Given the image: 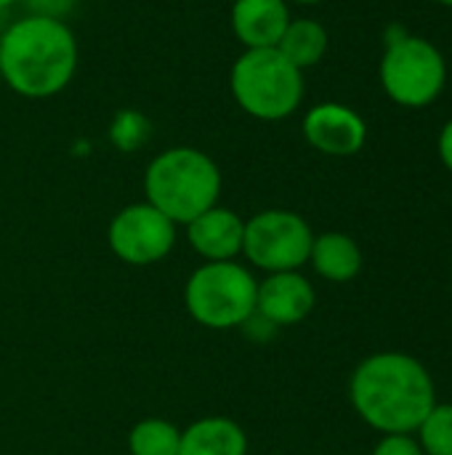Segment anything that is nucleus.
<instances>
[{
	"mask_svg": "<svg viewBox=\"0 0 452 455\" xmlns=\"http://www.w3.org/2000/svg\"><path fill=\"white\" fill-rule=\"evenodd\" d=\"M328 45H330V37H328V29L314 21V19H290L288 29L282 32L280 43H277V51L293 64L298 67L301 72L320 64L328 53Z\"/></svg>",
	"mask_w": 452,
	"mask_h": 455,
	"instance_id": "obj_15",
	"label": "nucleus"
},
{
	"mask_svg": "<svg viewBox=\"0 0 452 455\" xmlns=\"http://www.w3.org/2000/svg\"><path fill=\"white\" fill-rule=\"evenodd\" d=\"M144 192L147 203L173 224H189L216 205L221 195V171L205 152L194 147H173L147 165Z\"/></svg>",
	"mask_w": 452,
	"mask_h": 455,
	"instance_id": "obj_3",
	"label": "nucleus"
},
{
	"mask_svg": "<svg viewBox=\"0 0 452 455\" xmlns=\"http://www.w3.org/2000/svg\"><path fill=\"white\" fill-rule=\"evenodd\" d=\"M77 37L61 19H16L0 35V77L24 99L61 93L77 72Z\"/></svg>",
	"mask_w": 452,
	"mask_h": 455,
	"instance_id": "obj_1",
	"label": "nucleus"
},
{
	"mask_svg": "<svg viewBox=\"0 0 452 455\" xmlns=\"http://www.w3.org/2000/svg\"><path fill=\"white\" fill-rule=\"evenodd\" d=\"M21 3H24L27 13H32V16H48V19H61V21L77 5V0H21Z\"/></svg>",
	"mask_w": 452,
	"mask_h": 455,
	"instance_id": "obj_19",
	"label": "nucleus"
},
{
	"mask_svg": "<svg viewBox=\"0 0 452 455\" xmlns=\"http://www.w3.org/2000/svg\"><path fill=\"white\" fill-rule=\"evenodd\" d=\"M288 5L296 3V5H317V3H325V0H285Z\"/></svg>",
	"mask_w": 452,
	"mask_h": 455,
	"instance_id": "obj_22",
	"label": "nucleus"
},
{
	"mask_svg": "<svg viewBox=\"0 0 452 455\" xmlns=\"http://www.w3.org/2000/svg\"><path fill=\"white\" fill-rule=\"evenodd\" d=\"M418 445L424 455H452V405L442 403L429 411V416L421 421Z\"/></svg>",
	"mask_w": 452,
	"mask_h": 455,
	"instance_id": "obj_17",
	"label": "nucleus"
},
{
	"mask_svg": "<svg viewBox=\"0 0 452 455\" xmlns=\"http://www.w3.org/2000/svg\"><path fill=\"white\" fill-rule=\"evenodd\" d=\"M314 269L333 283L354 280L362 269V253L360 245L341 232H328L322 237H314L312 253H309Z\"/></svg>",
	"mask_w": 452,
	"mask_h": 455,
	"instance_id": "obj_14",
	"label": "nucleus"
},
{
	"mask_svg": "<svg viewBox=\"0 0 452 455\" xmlns=\"http://www.w3.org/2000/svg\"><path fill=\"white\" fill-rule=\"evenodd\" d=\"M304 136L306 141L330 157H349L357 155L368 141V125L360 112L338 101H322L312 107L304 117Z\"/></svg>",
	"mask_w": 452,
	"mask_h": 455,
	"instance_id": "obj_9",
	"label": "nucleus"
},
{
	"mask_svg": "<svg viewBox=\"0 0 452 455\" xmlns=\"http://www.w3.org/2000/svg\"><path fill=\"white\" fill-rule=\"evenodd\" d=\"M176 224L149 203L123 208L109 224V245L128 264H155L170 253Z\"/></svg>",
	"mask_w": 452,
	"mask_h": 455,
	"instance_id": "obj_8",
	"label": "nucleus"
},
{
	"mask_svg": "<svg viewBox=\"0 0 452 455\" xmlns=\"http://www.w3.org/2000/svg\"><path fill=\"white\" fill-rule=\"evenodd\" d=\"M373 455H424L418 440H413L410 435H386L378 445Z\"/></svg>",
	"mask_w": 452,
	"mask_h": 455,
	"instance_id": "obj_20",
	"label": "nucleus"
},
{
	"mask_svg": "<svg viewBox=\"0 0 452 455\" xmlns=\"http://www.w3.org/2000/svg\"><path fill=\"white\" fill-rule=\"evenodd\" d=\"M16 3H21V0H0V11H5V8H11Z\"/></svg>",
	"mask_w": 452,
	"mask_h": 455,
	"instance_id": "obj_23",
	"label": "nucleus"
},
{
	"mask_svg": "<svg viewBox=\"0 0 452 455\" xmlns=\"http://www.w3.org/2000/svg\"><path fill=\"white\" fill-rule=\"evenodd\" d=\"M181 435L168 421H141L131 432L133 455H178Z\"/></svg>",
	"mask_w": 452,
	"mask_h": 455,
	"instance_id": "obj_16",
	"label": "nucleus"
},
{
	"mask_svg": "<svg viewBox=\"0 0 452 455\" xmlns=\"http://www.w3.org/2000/svg\"><path fill=\"white\" fill-rule=\"evenodd\" d=\"M258 285L232 261L205 264L186 283V309L208 328H234L256 312Z\"/></svg>",
	"mask_w": 452,
	"mask_h": 455,
	"instance_id": "obj_6",
	"label": "nucleus"
},
{
	"mask_svg": "<svg viewBox=\"0 0 452 455\" xmlns=\"http://www.w3.org/2000/svg\"><path fill=\"white\" fill-rule=\"evenodd\" d=\"M440 157H442L445 168L452 173V120L445 123V128L440 133Z\"/></svg>",
	"mask_w": 452,
	"mask_h": 455,
	"instance_id": "obj_21",
	"label": "nucleus"
},
{
	"mask_svg": "<svg viewBox=\"0 0 452 455\" xmlns=\"http://www.w3.org/2000/svg\"><path fill=\"white\" fill-rule=\"evenodd\" d=\"M352 403L373 429L410 435L437 405V397L429 371L416 357L384 352L354 371Z\"/></svg>",
	"mask_w": 452,
	"mask_h": 455,
	"instance_id": "obj_2",
	"label": "nucleus"
},
{
	"mask_svg": "<svg viewBox=\"0 0 452 455\" xmlns=\"http://www.w3.org/2000/svg\"><path fill=\"white\" fill-rule=\"evenodd\" d=\"M248 440L229 419H205L192 424L178 443V455H245Z\"/></svg>",
	"mask_w": 452,
	"mask_h": 455,
	"instance_id": "obj_13",
	"label": "nucleus"
},
{
	"mask_svg": "<svg viewBox=\"0 0 452 455\" xmlns=\"http://www.w3.org/2000/svg\"><path fill=\"white\" fill-rule=\"evenodd\" d=\"M378 75L394 104L421 109L445 91L448 64L432 40L418 35H397L386 43Z\"/></svg>",
	"mask_w": 452,
	"mask_h": 455,
	"instance_id": "obj_5",
	"label": "nucleus"
},
{
	"mask_svg": "<svg viewBox=\"0 0 452 455\" xmlns=\"http://www.w3.org/2000/svg\"><path fill=\"white\" fill-rule=\"evenodd\" d=\"M314 307L312 285L296 272H277L269 277L256 296V309L274 325L301 323Z\"/></svg>",
	"mask_w": 452,
	"mask_h": 455,
	"instance_id": "obj_12",
	"label": "nucleus"
},
{
	"mask_svg": "<svg viewBox=\"0 0 452 455\" xmlns=\"http://www.w3.org/2000/svg\"><path fill=\"white\" fill-rule=\"evenodd\" d=\"M434 3H440V5H450L452 8V0H434Z\"/></svg>",
	"mask_w": 452,
	"mask_h": 455,
	"instance_id": "obj_24",
	"label": "nucleus"
},
{
	"mask_svg": "<svg viewBox=\"0 0 452 455\" xmlns=\"http://www.w3.org/2000/svg\"><path fill=\"white\" fill-rule=\"evenodd\" d=\"M290 19V5L285 0H234L229 13L232 32L245 51L277 48Z\"/></svg>",
	"mask_w": 452,
	"mask_h": 455,
	"instance_id": "obj_10",
	"label": "nucleus"
},
{
	"mask_svg": "<svg viewBox=\"0 0 452 455\" xmlns=\"http://www.w3.org/2000/svg\"><path fill=\"white\" fill-rule=\"evenodd\" d=\"M147 136V120L136 112H123L112 125V139L120 144V149H136Z\"/></svg>",
	"mask_w": 452,
	"mask_h": 455,
	"instance_id": "obj_18",
	"label": "nucleus"
},
{
	"mask_svg": "<svg viewBox=\"0 0 452 455\" xmlns=\"http://www.w3.org/2000/svg\"><path fill=\"white\" fill-rule=\"evenodd\" d=\"M309 224L290 211H264L245 224L242 251L248 259L269 272H293L312 253Z\"/></svg>",
	"mask_w": 452,
	"mask_h": 455,
	"instance_id": "obj_7",
	"label": "nucleus"
},
{
	"mask_svg": "<svg viewBox=\"0 0 452 455\" xmlns=\"http://www.w3.org/2000/svg\"><path fill=\"white\" fill-rule=\"evenodd\" d=\"M192 248L210 261H229L242 251L245 221L229 208H210L186 224Z\"/></svg>",
	"mask_w": 452,
	"mask_h": 455,
	"instance_id": "obj_11",
	"label": "nucleus"
},
{
	"mask_svg": "<svg viewBox=\"0 0 452 455\" xmlns=\"http://www.w3.org/2000/svg\"><path fill=\"white\" fill-rule=\"evenodd\" d=\"M229 91L237 107L256 120H285L304 101V72L277 48L242 51L229 72Z\"/></svg>",
	"mask_w": 452,
	"mask_h": 455,
	"instance_id": "obj_4",
	"label": "nucleus"
}]
</instances>
